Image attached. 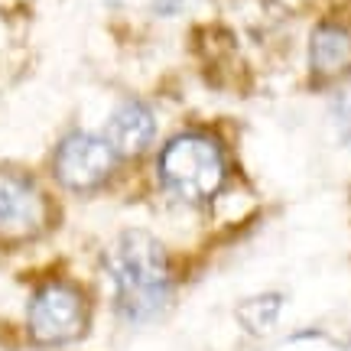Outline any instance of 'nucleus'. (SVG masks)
<instances>
[{
	"label": "nucleus",
	"instance_id": "nucleus-1",
	"mask_svg": "<svg viewBox=\"0 0 351 351\" xmlns=\"http://www.w3.org/2000/svg\"><path fill=\"white\" fill-rule=\"evenodd\" d=\"M114 309L130 326H147L173 296V270L160 241L147 231H124L104 254Z\"/></svg>",
	"mask_w": 351,
	"mask_h": 351
},
{
	"label": "nucleus",
	"instance_id": "nucleus-2",
	"mask_svg": "<svg viewBox=\"0 0 351 351\" xmlns=\"http://www.w3.org/2000/svg\"><path fill=\"white\" fill-rule=\"evenodd\" d=\"M160 182L186 205L212 202L228 182L225 143L205 130H186L173 137L160 153Z\"/></svg>",
	"mask_w": 351,
	"mask_h": 351
},
{
	"label": "nucleus",
	"instance_id": "nucleus-3",
	"mask_svg": "<svg viewBox=\"0 0 351 351\" xmlns=\"http://www.w3.org/2000/svg\"><path fill=\"white\" fill-rule=\"evenodd\" d=\"M26 326L36 345H72L88 328V300L75 283L49 280L33 293Z\"/></svg>",
	"mask_w": 351,
	"mask_h": 351
},
{
	"label": "nucleus",
	"instance_id": "nucleus-4",
	"mask_svg": "<svg viewBox=\"0 0 351 351\" xmlns=\"http://www.w3.org/2000/svg\"><path fill=\"white\" fill-rule=\"evenodd\" d=\"M114 166H117V153L111 150V143L85 130L69 134L52 156L56 179L72 192H91V189L104 186L114 176Z\"/></svg>",
	"mask_w": 351,
	"mask_h": 351
},
{
	"label": "nucleus",
	"instance_id": "nucleus-5",
	"mask_svg": "<svg viewBox=\"0 0 351 351\" xmlns=\"http://www.w3.org/2000/svg\"><path fill=\"white\" fill-rule=\"evenodd\" d=\"M49 221V202L26 173L0 169V238L26 241L36 238Z\"/></svg>",
	"mask_w": 351,
	"mask_h": 351
},
{
	"label": "nucleus",
	"instance_id": "nucleus-6",
	"mask_svg": "<svg viewBox=\"0 0 351 351\" xmlns=\"http://www.w3.org/2000/svg\"><path fill=\"white\" fill-rule=\"evenodd\" d=\"M104 140L111 143V150L121 156V160H130V156H143V153L153 147L156 140V114L147 101L140 98H127L121 101L114 114L108 117V134Z\"/></svg>",
	"mask_w": 351,
	"mask_h": 351
},
{
	"label": "nucleus",
	"instance_id": "nucleus-7",
	"mask_svg": "<svg viewBox=\"0 0 351 351\" xmlns=\"http://www.w3.org/2000/svg\"><path fill=\"white\" fill-rule=\"evenodd\" d=\"M309 65L319 78H339L351 72V29L341 23L315 26L309 39Z\"/></svg>",
	"mask_w": 351,
	"mask_h": 351
},
{
	"label": "nucleus",
	"instance_id": "nucleus-8",
	"mask_svg": "<svg viewBox=\"0 0 351 351\" xmlns=\"http://www.w3.org/2000/svg\"><path fill=\"white\" fill-rule=\"evenodd\" d=\"M280 313H283V296L280 293H261V296H251V300L241 302L238 319L251 335H267L280 322Z\"/></svg>",
	"mask_w": 351,
	"mask_h": 351
},
{
	"label": "nucleus",
	"instance_id": "nucleus-9",
	"mask_svg": "<svg viewBox=\"0 0 351 351\" xmlns=\"http://www.w3.org/2000/svg\"><path fill=\"white\" fill-rule=\"evenodd\" d=\"M192 3V0H153V10L160 13V16H176V13H182Z\"/></svg>",
	"mask_w": 351,
	"mask_h": 351
},
{
	"label": "nucleus",
	"instance_id": "nucleus-10",
	"mask_svg": "<svg viewBox=\"0 0 351 351\" xmlns=\"http://www.w3.org/2000/svg\"><path fill=\"white\" fill-rule=\"evenodd\" d=\"M335 114H339V127L341 134L351 140V95H345V98L339 101V108H335Z\"/></svg>",
	"mask_w": 351,
	"mask_h": 351
}]
</instances>
